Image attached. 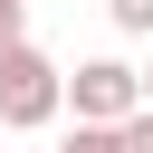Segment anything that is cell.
I'll return each instance as SVG.
<instances>
[{
  "label": "cell",
  "mask_w": 153,
  "mask_h": 153,
  "mask_svg": "<svg viewBox=\"0 0 153 153\" xmlns=\"http://www.w3.org/2000/svg\"><path fill=\"white\" fill-rule=\"evenodd\" d=\"M57 115H67L57 67H48L29 38H10V48H0V124H10V134H38V124H57Z\"/></svg>",
  "instance_id": "obj_1"
},
{
  "label": "cell",
  "mask_w": 153,
  "mask_h": 153,
  "mask_svg": "<svg viewBox=\"0 0 153 153\" xmlns=\"http://www.w3.org/2000/svg\"><path fill=\"white\" fill-rule=\"evenodd\" d=\"M57 96L76 105V124H124V115L143 105V86H134L124 57H86L76 76H57Z\"/></svg>",
  "instance_id": "obj_2"
},
{
  "label": "cell",
  "mask_w": 153,
  "mask_h": 153,
  "mask_svg": "<svg viewBox=\"0 0 153 153\" xmlns=\"http://www.w3.org/2000/svg\"><path fill=\"white\" fill-rule=\"evenodd\" d=\"M76 153H153V105H134L124 124H76Z\"/></svg>",
  "instance_id": "obj_3"
},
{
  "label": "cell",
  "mask_w": 153,
  "mask_h": 153,
  "mask_svg": "<svg viewBox=\"0 0 153 153\" xmlns=\"http://www.w3.org/2000/svg\"><path fill=\"white\" fill-rule=\"evenodd\" d=\"M105 19H115L124 38H153V0H105Z\"/></svg>",
  "instance_id": "obj_4"
},
{
  "label": "cell",
  "mask_w": 153,
  "mask_h": 153,
  "mask_svg": "<svg viewBox=\"0 0 153 153\" xmlns=\"http://www.w3.org/2000/svg\"><path fill=\"white\" fill-rule=\"evenodd\" d=\"M134 86H143V105H153V67H134Z\"/></svg>",
  "instance_id": "obj_5"
},
{
  "label": "cell",
  "mask_w": 153,
  "mask_h": 153,
  "mask_svg": "<svg viewBox=\"0 0 153 153\" xmlns=\"http://www.w3.org/2000/svg\"><path fill=\"white\" fill-rule=\"evenodd\" d=\"M57 153H76V143H57Z\"/></svg>",
  "instance_id": "obj_6"
}]
</instances>
